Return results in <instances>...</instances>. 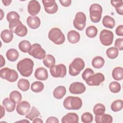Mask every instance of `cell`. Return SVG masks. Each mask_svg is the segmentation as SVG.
<instances>
[{
  "label": "cell",
  "instance_id": "277c9868",
  "mask_svg": "<svg viewBox=\"0 0 123 123\" xmlns=\"http://www.w3.org/2000/svg\"><path fill=\"white\" fill-rule=\"evenodd\" d=\"M49 38L57 45H61L65 41V36L60 29L54 27L50 30L48 34Z\"/></svg>",
  "mask_w": 123,
  "mask_h": 123
},
{
  "label": "cell",
  "instance_id": "f35d334b",
  "mask_svg": "<svg viewBox=\"0 0 123 123\" xmlns=\"http://www.w3.org/2000/svg\"><path fill=\"white\" fill-rule=\"evenodd\" d=\"M110 90L113 93H117L119 92L121 89V85L116 81H113L110 83L109 86Z\"/></svg>",
  "mask_w": 123,
  "mask_h": 123
},
{
  "label": "cell",
  "instance_id": "ba28073f",
  "mask_svg": "<svg viewBox=\"0 0 123 123\" xmlns=\"http://www.w3.org/2000/svg\"><path fill=\"white\" fill-rule=\"evenodd\" d=\"M113 33L107 29L102 30L99 34V39L101 43L105 46L111 45L113 40Z\"/></svg>",
  "mask_w": 123,
  "mask_h": 123
},
{
  "label": "cell",
  "instance_id": "e0dca14e",
  "mask_svg": "<svg viewBox=\"0 0 123 123\" xmlns=\"http://www.w3.org/2000/svg\"><path fill=\"white\" fill-rule=\"evenodd\" d=\"M79 117L74 112H69L64 115L62 119V123H78Z\"/></svg>",
  "mask_w": 123,
  "mask_h": 123
},
{
  "label": "cell",
  "instance_id": "f907efd6",
  "mask_svg": "<svg viewBox=\"0 0 123 123\" xmlns=\"http://www.w3.org/2000/svg\"><path fill=\"white\" fill-rule=\"evenodd\" d=\"M33 123H43V121L42 119L40 118H35L33 121H32Z\"/></svg>",
  "mask_w": 123,
  "mask_h": 123
},
{
  "label": "cell",
  "instance_id": "b9f144b4",
  "mask_svg": "<svg viewBox=\"0 0 123 123\" xmlns=\"http://www.w3.org/2000/svg\"><path fill=\"white\" fill-rule=\"evenodd\" d=\"M22 23L21 21L20 20V19H15L12 20L9 22V27L10 29V30L13 33H14V31L15 28Z\"/></svg>",
  "mask_w": 123,
  "mask_h": 123
},
{
  "label": "cell",
  "instance_id": "74e56055",
  "mask_svg": "<svg viewBox=\"0 0 123 123\" xmlns=\"http://www.w3.org/2000/svg\"><path fill=\"white\" fill-rule=\"evenodd\" d=\"M119 54L118 49L115 47H111L106 50L107 57L111 59H114L117 57Z\"/></svg>",
  "mask_w": 123,
  "mask_h": 123
},
{
  "label": "cell",
  "instance_id": "4316f807",
  "mask_svg": "<svg viewBox=\"0 0 123 123\" xmlns=\"http://www.w3.org/2000/svg\"><path fill=\"white\" fill-rule=\"evenodd\" d=\"M43 62L45 66L48 68H50L55 64V59L53 56L51 54L46 55L43 58Z\"/></svg>",
  "mask_w": 123,
  "mask_h": 123
},
{
  "label": "cell",
  "instance_id": "f5cc1de1",
  "mask_svg": "<svg viewBox=\"0 0 123 123\" xmlns=\"http://www.w3.org/2000/svg\"><path fill=\"white\" fill-rule=\"evenodd\" d=\"M0 108H1V111L0 118H2L4 116V114H5V110H4V109L3 108V106H2V105L0 106Z\"/></svg>",
  "mask_w": 123,
  "mask_h": 123
},
{
  "label": "cell",
  "instance_id": "7402d4cb",
  "mask_svg": "<svg viewBox=\"0 0 123 123\" xmlns=\"http://www.w3.org/2000/svg\"><path fill=\"white\" fill-rule=\"evenodd\" d=\"M0 37L4 43H10L13 38V33L8 29H4L1 31Z\"/></svg>",
  "mask_w": 123,
  "mask_h": 123
},
{
  "label": "cell",
  "instance_id": "44dd1931",
  "mask_svg": "<svg viewBox=\"0 0 123 123\" xmlns=\"http://www.w3.org/2000/svg\"><path fill=\"white\" fill-rule=\"evenodd\" d=\"M80 38L79 33L75 30H71L67 34L68 41L72 44H75L79 42Z\"/></svg>",
  "mask_w": 123,
  "mask_h": 123
},
{
  "label": "cell",
  "instance_id": "8fae6325",
  "mask_svg": "<svg viewBox=\"0 0 123 123\" xmlns=\"http://www.w3.org/2000/svg\"><path fill=\"white\" fill-rule=\"evenodd\" d=\"M105 80L104 75L100 73L93 74L86 80V83L89 86H98Z\"/></svg>",
  "mask_w": 123,
  "mask_h": 123
},
{
  "label": "cell",
  "instance_id": "60d3db41",
  "mask_svg": "<svg viewBox=\"0 0 123 123\" xmlns=\"http://www.w3.org/2000/svg\"><path fill=\"white\" fill-rule=\"evenodd\" d=\"M81 121L84 123H90L93 120V117L92 114L88 112L84 113L81 115Z\"/></svg>",
  "mask_w": 123,
  "mask_h": 123
},
{
  "label": "cell",
  "instance_id": "5b68a950",
  "mask_svg": "<svg viewBox=\"0 0 123 123\" xmlns=\"http://www.w3.org/2000/svg\"><path fill=\"white\" fill-rule=\"evenodd\" d=\"M102 13L101 6L98 3L92 4L89 8L90 18L91 21L95 23L100 21Z\"/></svg>",
  "mask_w": 123,
  "mask_h": 123
},
{
  "label": "cell",
  "instance_id": "9a60e30c",
  "mask_svg": "<svg viewBox=\"0 0 123 123\" xmlns=\"http://www.w3.org/2000/svg\"><path fill=\"white\" fill-rule=\"evenodd\" d=\"M30 104L26 101H23L18 103L16 110L17 112L21 115H26L30 110Z\"/></svg>",
  "mask_w": 123,
  "mask_h": 123
},
{
  "label": "cell",
  "instance_id": "484cf974",
  "mask_svg": "<svg viewBox=\"0 0 123 123\" xmlns=\"http://www.w3.org/2000/svg\"><path fill=\"white\" fill-rule=\"evenodd\" d=\"M113 78L116 81H120L123 79V69L122 67H116L112 72Z\"/></svg>",
  "mask_w": 123,
  "mask_h": 123
},
{
  "label": "cell",
  "instance_id": "bcb514c9",
  "mask_svg": "<svg viewBox=\"0 0 123 123\" xmlns=\"http://www.w3.org/2000/svg\"><path fill=\"white\" fill-rule=\"evenodd\" d=\"M115 32L117 36H123V25H120L118 26L116 29Z\"/></svg>",
  "mask_w": 123,
  "mask_h": 123
},
{
  "label": "cell",
  "instance_id": "e575fe53",
  "mask_svg": "<svg viewBox=\"0 0 123 123\" xmlns=\"http://www.w3.org/2000/svg\"><path fill=\"white\" fill-rule=\"evenodd\" d=\"M123 108V101L121 99H117L114 100L111 104V110L114 112H117L121 110Z\"/></svg>",
  "mask_w": 123,
  "mask_h": 123
},
{
  "label": "cell",
  "instance_id": "c3c4849f",
  "mask_svg": "<svg viewBox=\"0 0 123 123\" xmlns=\"http://www.w3.org/2000/svg\"><path fill=\"white\" fill-rule=\"evenodd\" d=\"M46 123H59V121L58 119L55 117L53 116H51L49 117L47 120H46Z\"/></svg>",
  "mask_w": 123,
  "mask_h": 123
},
{
  "label": "cell",
  "instance_id": "d590c367",
  "mask_svg": "<svg viewBox=\"0 0 123 123\" xmlns=\"http://www.w3.org/2000/svg\"><path fill=\"white\" fill-rule=\"evenodd\" d=\"M39 115H40V112L35 107L33 106L29 113L25 115V118L30 121H33L35 118L39 116Z\"/></svg>",
  "mask_w": 123,
  "mask_h": 123
},
{
  "label": "cell",
  "instance_id": "603a6c76",
  "mask_svg": "<svg viewBox=\"0 0 123 123\" xmlns=\"http://www.w3.org/2000/svg\"><path fill=\"white\" fill-rule=\"evenodd\" d=\"M19 53L18 51L14 49H8L6 53L7 59L10 62L16 61L19 57Z\"/></svg>",
  "mask_w": 123,
  "mask_h": 123
},
{
  "label": "cell",
  "instance_id": "11a10c76",
  "mask_svg": "<svg viewBox=\"0 0 123 123\" xmlns=\"http://www.w3.org/2000/svg\"><path fill=\"white\" fill-rule=\"evenodd\" d=\"M25 122V123H26V122H27V123H29L30 122L29 121H28V120H22V121H18V122Z\"/></svg>",
  "mask_w": 123,
  "mask_h": 123
},
{
  "label": "cell",
  "instance_id": "d4e9b609",
  "mask_svg": "<svg viewBox=\"0 0 123 123\" xmlns=\"http://www.w3.org/2000/svg\"><path fill=\"white\" fill-rule=\"evenodd\" d=\"M102 24L104 27L112 29L115 26V22L113 18L109 15H105L102 19Z\"/></svg>",
  "mask_w": 123,
  "mask_h": 123
},
{
  "label": "cell",
  "instance_id": "836d02e7",
  "mask_svg": "<svg viewBox=\"0 0 123 123\" xmlns=\"http://www.w3.org/2000/svg\"><path fill=\"white\" fill-rule=\"evenodd\" d=\"M31 46L30 42L26 40H23L21 41L18 45L19 49L23 52L27 53L28 52L29 49H30Z\"/></svg>",
  "mask_w": 123,
  "mask_h": 123
},
{
  "label": "cell",
  "instance_id": "db71d44e",
  "mask_svg": "<svg viewBox=\"0 0 123 123\" xmlns=\"http://www.w3.org/2000/svg\"><path fill=\"white\" fill-rule=\"evenodd\" d=\"M0 13H1V18H0V20H2L3 16L4 15V13L3 12V11L2 9H0Z\"/></svg>",
  "mask_w": 123,
  "mask_h": 123
},
{
  "label": "cell",
  "instance_id": "6da1fadb",
  "mask_svg": "<svg viewBox=\"0 0 123 123\" xmlns=\"http://www.w3.org/2000/svg\"><path fill=\"white\" fill-rule=\"evenodd\" d=\"M34 62L29 58H25L17 64V69L20 74L24 77L30 76L33 71Z\"/></svg>",
  "mask_w": 123,
  "mask_h": 123
},
{
  "label": "cell",
  "instance_id": "4fadbf2b",
  "mask_svg": "<svg viewBox=\"0 0 123 123\" xmlns=\"http://www.w3.org/2000/svg\"><path fill=\"white\" fill-rule=\"evenodd\" d=\"M69 89L71 94H81L85 92L86 87L83 83L79 82H75L70 85Z\"/></svg>",
  "mask_w": 123,
  "mask_h": 123
},
{
  "label": "cell",
  "instance_id": "d6986e66",
  "mask_svg": "<svg viewBox=\"0 0 123 123\" xmlns=\"http://www.w3.org/2000/svg\"><path fill=\"white\" fill-rule=\"evenodd\" d=\"M95 121L97 123H111L113 119L111 115L108 114H101L96 115Z\"/></svg>",
  "mask_w": 123,
  "mask_h": 123
},
{
  "label": "cell",
  "instance_id": "7bdbcfd3",
  "mask_svg": "<svg viewBox=\"0 0 123 123\" xmlns=\"http://www.w3.org/2000/svg\"><path fill=\"white\" fill-rule=\"evenodd\" d=\"M6 18L9 23L13 20L20 19V16L19 14L14 11H12L8 12L6 16Z\"/></svg>",
  "mask_w": 123,
  "mask_h": 123
},
{
  "label": "cell",
  "instance_id": "8992f818",
  "mask_svg": "<svg viewBox=\"0 0 123 123\" xmlns=\"http://www.w3.org/2000/svg\"><path fill=\"white\" fill-rule=\"evenodd\" d=\"M0 76L10 82H15L18 78V74L14 70L5 67L0 70Z\"/></svg>",
  "mask_w": 123,
  "mask_h": 123
},
{
  "label": "cell",
  "instance_id": "4dcf8cb0",
  "mask_svg": "<svg viewBox=\"0 0 123 123\" xmlns=\"http://www.w3.org/2000/svg\"><path fill=\"white\" fill-rule=\"evenodd\" d=\"M22 95L18 91L14 90L10 94V99L15 104L19 103L22 100Z\"/></svg>",
  "mask_w": 123,
  "mask_h": 123
},
{
  "label": "cell",
  "instance_id": "ac0fdd59",
  "mask_svg": "<svg viewBox=\"0 0 123 123\" xmlns=\"http://www.w3.org/2000/svg\"><path fill=\"white\" fill-rule=\"evenodd\" d=\"M35 77L38 80H46L48 78V71L44 67H38L35 71Z\"/></svg>",
  "mask_w": 123,
  "mask_h": 123
},
{
  "label": "cell",
  "instance_id": "ffe728a7",
  "mask_svg": "<svg viewBox=\"0 0 123 123\" xmlns=\"http://www.w3.org/2000/svg\"><path fill=\"white\" fill-rule=\"evenodd\" d=\"M66 93V89L65 86H59L56 87L53 92V97L58 99H62Z\"/></svg>",
  "mask_w": 123,
  "mask_h": 123
},
{
  "label": "cell",
  "instance_id": "f6af8a7d",
  "mask_svg": "<svg viewBox=\"0 0 123 123\" xmlns=\"http://www.w3.org/2000/svg\"><path fill=\"white\" fill-rule=\"evenodd\" d=\"M114 46L118 50H122L123 49V38H118L116 39Z\"/></svg>",
  "mask_w": 123,
  "mask_h": 123
},
{
  "label": "cell",
  "instance_id": "d6a6232c",
  "mask_svg": "<svg viewBox=\"0 0 123 123\" xmlns=\"http://www.w3.org/2000/svg\"><path fill=\"white\" fill-rule=\"evenodd\" d=\"M44 88L43 83L40 81H35L31 85V89L35 93H39L41 92Z\"/></svg>",
  "mask_w": 123,
  "mask_h": 123
},
{
  "label": "cell",
  "instance_id": "2e32d148",
  "mask_svg": "<svg viewBox=\"0 0 123 123\" xmlns=\"http://www.w3.org/2000/svg\"><path fill=\"white\" fill-rule=\"evenodd\" d=\"M28 26L33 29H36L38 28L41 24L40 18L37 16H29L26 20Z\"/></svg>",
  "mask_w": 123,
  "mask_h": 123
},
{
  "label": "cell",
  "instance_id": "7dc6e473",
  "mask_svg": "<svg viewBox=\"0 0 123 123\" xmlns=\"http://www.w3.org/2000/svg\"><path fill=\"white\" fill-rule=\"evenodd\" d=\"M59 1L62 6L65 7L70 6L72 2L71 0H60Z\"/></svg>",
  "mask_w": 123,
  "mask_h": 123
},
{
  "label": "cell",
  "instance_id": "7c38bea8",
  "mask_svg": "<svg viewBox=\"0 0 123 123\" xmlns=\"http://www.w3.org/2000/svg\"><path fill=\"white\" fill-rule=\"evenodd\" d=\"M45 11L49 14L56 13L58 9V6L55 0H42Z\"/></svg>",
  "mask_w": 123,
  "mask_h": 123
},
{
  "label": "cell",
  "instance_id": "f1b7e54d",
  "mask_svg": "<svg viewBox=\"0 0 123 123\" xmlns=\"http://www.w3.org/2000/svg\"><path fill=\"white\" fill-rule=\"evenodd\" d=\"M17 86L22 91H26L30 87V83L27 79L21 78L17 82Z\"/></svg>",
  "mask_w": 123,
  "mask_h": 123
},
{
  "label": "cell",
  "instance_id": "9c48e42d",
  "mask_svg": "<svg viewBox=\"0 0 123 123\" xmlns=\"http://www.w3.org/2000/svg\"><path fill=\"white\" fill-rule=\"evenodd\" d=\"M86 16L84 12H77L73 21L74 27L78 30H83L86 26Z\"/></svg>",
  "mask_w": 123,
  "mask_h": 123
},
{
  "label": "cell",
  "instance_id": "3957f363",
  "mask_svg": "<svg viewBox=\"0 0 123 123\" xmlns=\"http://www.w3.org/2000/svg\"><path fill=\"white\" fill-rule=\"evenodd\" d=\"M85 66V62L82 59L80 58H75L69 65V73L71 76H76L84 69Z\"/></svg>",
  "mask_w": 123,
  "mask_h": 123
},
{
  "label": "cell",
  "instance_id": "681fc988",
  "mask_svg": "<svg viewBox=\"0 0 123 123\" xmlns=\"http://www.w3.org/2000/svg\"><path fill=\"white\" fill-rule=\"evenodd\" d=\"M2 2L3 3V4L7 6H9L10 3L12 2V0H2Z\"/></svg>",
  "mask_w": 123,
  "mask_h": 123
},
{
  "label": "cell",
  "instance_id": "f546056e",
  "mask_svg": "<svg viewBox=\"0 0 123 123\" xmlns=\"http://www.w3.org/2000/svg\"><path fill=\"white\" fill-rule=\"evenodd\" d=\"M14 33L18 36L23 37L25 36L27 33V27L21 23L15 29Z\"/></svg>",
  "mask_w": 123,
  "mask_h": 123
},
{
  "label": "cell",
  "instance_id": "83f0119b",
  "mask_svg": "<svg viewBox=\"0 0 123 123\" xmlns=\"http://www.w3.org/2000/svg\"><path fill=\"white\" fill-rule=\"evenodd\" d=\"M105 63L104 59L101 56H96L92 61V65L95 68L99 69L102 68Z\"/></svg>",
  "mask_w": 123,
  "mask_h": 123
},
{
  "label": "cell",
  "instance_id": "cb8c5ba5",
  "mask_svg": "<svg viewBox=\"0 0 123 123\" xmlns=\"http://www.w3.org/2000/svg\"><path fill=\"white\" fill-rule=\"evenodd\" d=\"M15 104L8 98H5L2 101V106L6 110L9 112H12L15 108Z\"/></svg>",
  "mask_w": 123,
  "mask_h": 123
},
{
  "label": "cell",
  "instance_id": "1f68e13d",
  "mask_svg": "<svg viewBox=\"0 0 123 123\" xmlns=\"http://www.w3.org/2000/svg\"><path fill=\"white\" fill-rule=\"evenodd\" d=\"M111 5L115 7L116 12L120 15L123 14V2L120 0H111Z\"/></svg>",
  "mask_w": 123,
  "mask_h": 123
},
{
  "label": "cell",
  "instance_id": "ab89813d",
  "mask_svg": "<svg viewBox=\"0 0 123 123\" xmlns=\"http://www.w3.org/2000/svg\"><path fill=\"white\" fill-rule=\"evenodd\" d=\"M105 106L101 103L96 104L93 108V112L95 115L103 114L105 113Z\"/></svg>",
  "mask_w": 123,
  "mask_h": 123
},
{
  "label": "cell",
  "instance_id": "52a82bcc",
  "mask_svg": "<svg viewBox=\"0 0 123 123\" xmlns=\"http://www.w3.org/2000/svg\"><path fill=\"white\" fill-rule=\"evenodd\" d=\"M28 52L30 55L38 60L43 59L46 56L45 50L38 43H35L31 45Z\"/></svg>",
  "mask_w": 123,
  "mask_h": 123
},
{
  "label": "cell",
  "instance_id": "8d00e7d4",
  "mask_svg": "<svg viewBox=\"0 0 123 123\" xmlns=\"http://www.w3.org/2000/svg\"><path fill=\"white\" fill-rule=\"evenodd\" d=\"M86 34L88 37H95L98 34V29L94 25H90L86 28Z\"/></svg>",
  "mask_w": 123,
  "mask_h": 123
},
{
  "label": "cell",
  "instance_id": "7a4b0ae2",
  "mask_svg": "<svg viewBox=\"0 0 123 123\" xmlns=\"http://www.w3.org/2000/svg\"><path fill=\"white\" fill-rule=\"evenodd\" d=\"M82 100L78 97L69 96L66 98L63 102L64 107L67 110H79L82 106Z\"/></svg>",
  "mask_w": 123,
  "mask_h": 123
},
{
  "label": "cell",
  "instance_id": "30bf717a",
  "mask_svg": "<svg viewBox=\"0 0 123 123\" xmlns=\"http://www.w3.org/2000/svg\"><path fill=\"white\" fill-rule=\"evenodd\" d=\"M49 70L51 75L55 78H63L66 74V68L63 64L54 65Z\"/></svg>",
  "mask_w": 123,
  "mask_h": 123
},
{
  "label": "cell",
  "instance_id": "816d5d0a",
  "mask_svg": "<svg viewBox=\"0 0 123 123\" xmlns=\"http://www.w3.org/2000/svg\"><path fill=\"white\" fill-rule=\"evenodd\" d=\"M0 60H1V62H0V67H3V66H4L5 64V59H4V58L3 57L2 55H0Z\"/></svg>",
  "mask_w": 123,
  "mask_h": 123
},
{
  "label": "cell",
  "instance_id": "5bb4252c",
  "mask_svg": "<svg viewBox=\"0 0 123 123\" xmlns=\"http://www.w3.org/2000/svg\"><path fill=\"white\" fill-rule=\"evenodd\" d=\"M40 3L36 0H32L29 2L27 5V11L31 16H35L37 14L40 10Z\"/></svg>",
  "mask_w": 123,
  "mask_h": 123
},
{
  "label": "cell",
  "instance_id": "ee69618b",
  "mask_svg": "<svg viewBox=\"0 0 123 123\" xmlns=\"http://www.w3.org/2000/svg\"><path fill=\"white\" fill-rule=\"evenodd\" d=\"M94 74V71L91 68H86L82 74V77L84 80L86 81L89 77Z\"/></svg>",
  "mask_w": 123,
  "mask_h": 123
}]
</instances>
